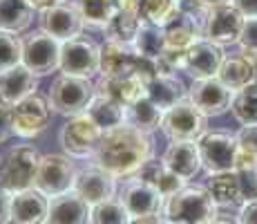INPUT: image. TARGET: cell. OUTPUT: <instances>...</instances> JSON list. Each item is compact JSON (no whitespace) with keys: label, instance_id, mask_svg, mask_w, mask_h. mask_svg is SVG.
Instances as JSON below:
<instances>
[{"label":"cell","instance_id":"cell-1","mask_svg":"<svg viewBox=\"0 0 257 224\" xmlns=\"http://www.w3.org/2000/svg\"><path fill=\"white\" fill-rule=\"evenodd\" d=\"M152 153H155L152 134H146L123 123L118 128L105 130L92 164L105 168L107 173H112L118 179H127L137 175L148 159L155 157Z\"/></svg>","mask_w":257,"mask_h":224},{"label":"cell","instance_id":"cell-2","mask_svg":"<svg viewBox=\"0 0 257 224\" xmlns=\"http://www.w3.org/2000/svg\"><path fill=\"white\" fill-rule=\"evenodd\" d=\"M175 224H208L217 217V202L206 186H186L166 197L164 213Z\"/></svg>","mask_w":257,"mask_h":224},{"label":"cell","instance_id":"cell-3","mask_svg":"<svg viewBox=\"0 0 257 224\" xmlns=\"http://www.w3.org/2000/svg\"><path fill=\"white\" fill-rule=\"evenodd\" d=\"M41 153L34 143H14L0 157V186L9 193H21L36 184Z\"/></svg>","mask_w":257,"mask_h":224},{"label":"cell","instance_id":"cell-4","mask_svg":"<svg viewBox=\"0 0 257 224\" xmlns=\"http://www.w3.org/2000/svg\"><path fill=\"white\" fill-rule=\"evenodd\" d=\"M94 94H96V81L94 79L72 77V74L58 72L52 79L47 99L52 103L54 112L70 119L76 117V114L87 112V106L92 103Z\"/></svg>","mask_w":257,"mask_h":224},{"label":"cell","instance_id":"cell-5","mask_svg":"<svg viewBox=\"0 0 257 224\" xmlns=\"http://www.w3.org/2000/svg\"><path fill=\"white\" fill-rule=\"evenodd\" d=\"M103 134L105 130L90 114L83 112L76 117H70L63 123L61 132H58V143H61L63 153L72 159H94L103 141Z\"/></svg>","mask_w":257,"mask_h":224},{"label":"cell","instance_id":"cell-6","mask_svg":"<svg viewBox=\"0 0 257 224\" xmlns=\"http://www.w3.org/2000/svg\"><path fill=\"white\" fill-rule=\"evenodd\" d=\"M76 175L78 168L70 155H65V153H47V155H41L34 188L45 193L47 197L65 195V193L74 191Z\"/></svg>","mask_w":257,"mask_h":224},{"label":"cell","instance_id":"cell-7","mask_svg":"<svg viewBox=\"0 0 257 224\" xmlns=\"http://www.w3.org/2000/svg\"><path fill=\"white\" fill-rule=\"evenodd\" d=\"M61 49L63 43L43 29L27 32L23 36V65L32 69L38 79L61 72Z\"/></svg>","mask_w":257,"mask_h":224},{"label":"cell","instance_id":"cell-8","mask_svg":"<svg viewBox=\"0 0 257 224\" xmlns=\"http://www.w3.org/2000/svg\"><path fill=\"white\" fill-rule=\"evenodd\" d=\"M61 72L72 77L96 79L101 74V45L85 34L65 41L61 49Z\"/></svg>","mask_w":257,"mask_h":224},{"label":"cell","instance_id":"cell-9","mask_svg":"<svg viewBox=\"0 0 257 224\" xmlns=\"http://www.w3.org/2000/svg\"><path fill=\"white\" fill-rule=\"evenodd\" d=\"M206 130H208V117L201 114L188 97L164 112L161 132L170 141H197Z\"/></svg>","mask_w":257,"mask_h":224},{"label":"cell","instance_id":"cell-10","mask_svg":"<svg viewBox=\"0 0 257 224\" xmlns=\"http://www.w3.org/2000/svg\"><path fill=\"white\" fill-rule=\"evenodd\" d=\"M14 114V134L21 139H36L43 132H47L54 117V108L47 97L41 92L29 94L27 99L12 106Z\"/></svg>","mask_w":257,"mask_h":224},{"label":"cell","instance_id":"cell-11","mask_svg":"<svg viewBox=\"0 0 257 224\" xmlns=\"http://www.w3.org/2000/svg\"><path fill=\"white\" fill-rule=\"evenodd\" d=\"M197 148L201 155V166L208 175L235 171L237 139L226 130H206L197 139Z\"/></svg>","mask_w":257,"mask_h":224},{"label":"cell","instance_id":"cell-12","mask_svg":"<svg viewBox=\"0 0 257 224\" xmlns=\"http://www.w3.org/2000/svg\"><path fill=\"white\" fill-rule=\"evenodd\" d=\"M85 27V18H83V12L76 0H65L63 5H56V7L38 14V29L58 38L61 43L81 36Z\"/></svg>","mask_w":257,"mask_h":224},{"label":"cell","instance_id":"cell-13","mask_svg":"<svg viewBox=\"0 0 257 224\" xmlns=\"http://www.w3.org/2000/svg\"><path fill=\"white\" fill-rule=\"evenodd\" d=\"M118 200L127 208L132 220H139V217H148V215H161L166 204V197L155 186H150V184L139 179L137 175L127 177L123 182V186L118 188Z\"/></svg>","mask_w":257,"mask_h":224},{"label":"cell","instance_id":"cell-14","mask_svg":"<svg viewBox=\"0 0 257 224\" xmlns=\"http://www.w3.org/2000/svg\"><path fill=\"white\" fill-rule=\"evenodd\" d=\"M246 18L241 16V12L235 7L233 3L228 5H219V7H212L206 14L204 21V38L221 45H235L239 43V36L244 32Z\"/></svg>","mask_w":257,"mask_h":224},{"label":"cell","instance_id":"cell-15","mask_svg":"<svg viewBox=\"0 0 257 224\" xmlns=\"http://www.w3.org/2000/svg\"><path fill=\"white\" fill-rule=\"evenodd\" d=\"M74 193L83 197L90 206L112 200L118 193V177L107 173L105 168L90 164V166L81 168L76 175V184H74Z\"/></svg>","mask_w":257,"mask_h":224},{"label":"cell","instance_id":"cell-16","mask_svg":"<svg viewBox=\"0 0 257 224\" xmlns=\"http://www.w3.org/2000/svg\"><path fill=\"white\" fill-rule=\"evenodd\" d=\"M233 90H228L217 77L201 79V81H192L188 88V99L199 108L201 114L206 117H221L230 110V101H233Z\"/></svg>","mask_w":257,"mask_h":224},{"label":"cell","instance_id":"cell-17","mask_svg":"<svg viewBox=\"0 0 257 224\" xmlns=\"http://www.w3.org/2000/svg\"><path fill=\"white\" fill-rule=\"evenodd\" d=\"M226 54L224 47L208 38H199L195 45L186 49V61H184V72L192 81H201V79H212L219 74L221 63H224Z\"/></svg>","mask_w":257,"mask_h":224},{"label":"cell","instance_id":"cell-18","mask_svg":"<svg viewBox=\"0 0 257 224\" xmlns=\"http://www.w3.org/2000/svg\"><path fill=\"white\" fill-rule=\"evenodd\" d=\"M49 197L38 188L14 193L12 200V220L9 224H47Z\"/></svg>","mask_w":257,"mask_h":224},{"label":"cell","instance_id":"cell-19","mask_svg":"<svg viewBox=\"0 0 257 224\" xmlns=\"http://www.w3.org/2000/svg\"><path fill=\"white\" fill-rule=\"evenodd\" d=\"M47 224H92V206L74 191L49 197Z\"/></svg>","mask_w":257,"mask_h":224},{"label":"cell","instance_id":"cell-20","mask_svg":"<svg viewBox=\"0 0 257 224\" xmlns=\"http://www.w3.org/2000/svg\"><path fill=\"white\" fill-rule=\"evenodd\" d=\"M206 188L210 191V195H212V200L217 202V206H221V208L241 206L246 200H250L248 193H246V179L237 171L210 175Z\"/></svg>","mask_w":257,"mask_h":224},{"label":"cell","instance_id":"cell-21","mask_svg":"<svg viewBox=\"0 0 257 224\" xmlns=\"http://www.w3.org/2000/svg\"><path fill=\"white\" fill-rule=\"evenodd\" d=\"M96 92L114 99L123 106H132L141 97L148 94V86L137 74H116V77H98Z\"/></svg>","mask_w":257,"mask_h":224},{"label":"cell","instance_id":"cell-22","mask_svg":"<svg viewBox=\"0 0 257 224\" xmlns=\"http://www.w3.org/2000/svg\"><path fill=\"white\" fill-rule=\"evenodd\" d=\"M161 159L184 182L195 179L197 173L204 168L201 166V155H199V148H197V141H170Z\"/></svg>","mask_w":257,"mask_h":224},{"label":"cell","instance_id":"cell-23","mask_svg":"<svg viewBox=\"0 0 257 224\" xmlns=\"http://www.w3.org/2000/svg\"><path fill=\"white\" fill-rule=\"evenodd\" d=\"M41 79L25 65H16L0 74V99L9 106H16L18 101L27 99L29 94L38 92Z\"/></svg>","mask_w":257,"mask_h":224},{"label":"cell","instance_id":"cell-24","mask_svg":"<svg viewBox=\"0 0 257 224\" xmlns=\"http://www.w3.org/2000/svg\"><path fill=\"white\" fill-rule=\"evenodd\" d=\"M166 43L168 47L175 49H188L190 45H195L199 38H204V27L199 21L186 14L184 9H177V14L164 25Z\"/></svg>","mask_w":257,"mask_h":224},{"label":"cell","instance_id":"cell-25","mask_svg":"<svg viewBox=\"0 0 257 224\" xmlns=\"http://www.w3.org/2000/svg\"><path fill=\"white\" fill-rule=\"evenodd\" d=\"M38 12L29 0H0V32L9 34H27Z\"/></svg>","mask_w":257,"mask_h":224},{"label":"cell","instance_id":"cell-26","mask_svg":"<svg viewBox=\"0 0 257 224\" xmlns=\"http://www.w3.org/2000/svg\"><path fill=\"white\" fill-rule=\"evenodd\" d=\"M217 79L228 90H233V92H239V90L253 86L255 83L253 61H250L244 52L230 54V56H226L224 63H221V69H219V74H217Z\"/></svg>","mask_w":257,"mask_h":224},{"label":"cell","instance_id":"cell-27","mask_svg":"<svg viewBox=\"0 0 257 224\" xmlns=\"http://www.w3.org/2000/svg\"><path fill=\"white\" fill-rule=\"evenodd\" d=\"M148 97L166 112L179 101H184L188 97V88L177 74H159L148 83Z\"/></svg>","mask_w":257,"mask_h":224},{"label":"cell","instance_id":"cell-28","mask_svg":"<svg viewBox=\"0 0 257 224\" xmlns=\"http://www.w3.org/2000/svg\"><path fill=\"white\" fill-rule=\"evenodd\" d=\"M137 177L143 179V182H148L150 186H155L164 197H170L172 193H177L179 188L186 186L184 179L177 175V173H172L164 164V159H157V157L148 159V162L141 166V171L137 173Z\"/></svg>","mask_w":257,"mask_h":224},{"label":"cell","instance_id":"cell-29","mask_svg":"<svg viewBox=\"0 0 257 224\" xmlns=\"http://www.w3.org/2000/svg\"><path fill=\"white\" fill-rule=\"evenodd\" d=\"M125 123L132 128H137V130L146 132V134H155L157 130H161L164 110L146 94V97H141L139 101H135L132 106H127Z\"/></svg>","mask_w":257,"mask_h":224},{"label":"cell","instance_id":"cell-30","mask_svg":"<svg viewBox=\"0 0 257 224\" xmlns=\"http://www.w3.org/2000/svg\"><path fill=\"white\" fill-rule=\"evenodd\" d=\"M87 114H90L103 130H112V128H118L125 123L127 106H123V103L114 101V99L96 92L92 99V103L87 106Z\"/></svg>","mask_w":257,"mask_h":224},{"label":"cell","instance_id":"cell-31","mask_svg":"<svg viewBox=\"0 0 257 224\" xmlns=\"http://www.w3.org/2000/svg\"><path fill=\"white\" fill-rule=\"evenodd\" d=\"M237 139L235 171L241 175H257V126H241Z\"/></svg>","mask_w":257,"mask_h":224},{"label":"cell","instance_id":"cell-32","mask_svg":"<svg viewBox=\"0 0 257 224\" xmlns=\"http://www.w3.org/2000/svg\"><path fill=\"white\" fill-rule=\"evenodd\" d=\"M143 23L146 21L141 18L139 12H125V9H118V12L114 14V18L110 21V25L103 29V32H105V41H116V43L132 45Z\"/></svg>","mask_w":257,"mask_h":224},{"label":"cell","instance_id":"cell-33","mask_svg":"<svg viewBox=\"0 0 257 224\" xmlns=\"http://www.w3.org/2000/svg\"><path fill=\"white\" fill-rule=\"evenodd\" d=\"M132 45H135V49L141 54V56H148V58L159 61L161 54L168 49L164 27H159V25H150V23H143Z\"/></svg>","mask_w":257,"mask_h":224},{"label":"cell","instance_id":"cell-34","mask_svg":"<svg viewBox=\"0 0 257 224\" xmlns=\"http://www.w3.org/2000/svg\"><path fill=\"white\" fill-rule=\"evenodd\" d=\"M230 114L241 126H257V86L255 83L233 94Z\"/></svg>","mask_w":257,"mask_h":224},{"label":"cell","instance_id":"cell-35","mask_svg":"<svg viewBox=\"0 0 257 224\" xmlns=\"http://www.w3.org/2000/svg\"><path fill=\"white\" fill-rule=\"evenodd\" d=\"M76 3L83 12L85 25L92 29H105L118 12L116 0H76Z\"/></svg>","mask_w":257,"mask_h":224},{"label":"cell","instance_id":"cell-36","mask_svg":"<svg viewBox=\"0 0 257 224\" xmlns=\"http://www.w3.org/2000/svg\"><path fill=\"white\" fill-rule=\"evenodd\" d=\"M141 18L150 25H164L170 21L179 9V0H139Z\"/></svg>","mask_w":257,"mask_h":224},{"label":"cell","instance_id":"cell-37","mask_svg":"<svg viewBox=\"0 0 257 224\" xmlns=\"http://www.w3.org/2000/svg\"><path fill=\"white\" fill-rule=\"evenodd\" d=\"M132 217L123 202L116 197L92 206V224H130Z\"/></svg>","mask_w":257,"mask_h":224},{"label":"cell","instance_id":"cell-38","mask_svg":"<svg viewBox=\"0 0 257 224\" xmlns=\"http://www.w3.org/2000/svg\"><path fill=\"white\" fill-rule=\"evenodd\" d=\"M23 65V36L0 32V74Z\"/></svg>","mask_w":257,"mask_h":224},{"label":"cell","instance_id":"cell-39","mask_svg":"<svg viewBox=\"0 0 257 224\" xmlns=\"http://www.w3.org/2000/svg\"><path fill=\"white\" fill-rule=\"evenodd\" d=\"M239 49L244 54H255L257 52V18H248L244 25V32L239 36Z\"/></svg>","mask_w":257,"mask_h":224},{"label":"cell","instance_id":"cell-40","mask_svg":"<svg viewBox=\"0 0 257 224\" xmlns=\"http://www.w3.org/2000/svg\"><path fill=\"white\" fill-rule=\"evenodd\" d=\"M14 134V114H12V106L5 103L0 99V143L9 141V137Z\"/></svg>","mask_w":257,"mask_h":224},{"label":"cell","instance_id":"cell-41","mask_svg":"<svg viewBox=\"0 0 257 224\" xmlns=\"http://www.w3.org/2000/svg\"><path fill=\"white\" fill-rule=\"evenodd\" d=\"M237 220H239V224H257V197L241 204Z\"/></svg>","mask_w":257,"mask_h":224},{"label":"cell","instance_id":"cell-42","mask_svg":"<svg viewBox=\"0 0 257 224\" xmlns=\"http://www.w3.org/2000/svg\"><path fill=\"white\" fill-rule=\"evenodd\" d=\"M12 200L14 193L5 191L0 186V224H9V220H12Z\"/></svg>","mask_w":257,"mask_h":224},{"label":"cell","instance_id":"cell-43","mask_svg":"<svg viewBox=\"0 0 257 224\" xmlns=\"http://www.w3.org/2000/svg\"><path fill=\"white\" fill-rule=\"evenodd\" d=\"M233 5L239 9L246 21L248 18H257V0H233Z\"/></svg>","mask_w":257,"mask_h":224},{"label":"cell","instance_id":"cell-44","mask_svg":"<svg viewBox=\"0 0 257 224\" xmlns=\"http://www.w3.org/2000/svg\"><path fill=\"white\" fill-rule=\"evenodd\" d=\"M29 3H32V7L36 9L38 14H41V12H45V9L56 7V5H63L65 0H29Z\"/></svg>","mask_w":257,"mask_h":224},{"label":"cell","instance_id":"cell-45","mask_svg":"<svg viewBox=\"0 0 257 224\" xmlns=\"http://www.w3.org/2000/svg\"><path fill=\"white\" fill-rule=\"evenodd\" d=\"M130 224H170L164 215H148V217H139V220H132Z\"/></svg>","mask_w":257,"mask_h":224},{"label":"cell","instance_id":"cell-46","mask_svg":"<svg viewBox=\"0 0 257 224\" xmlns=\"http://www.w3.org/2000/svg\"><path fill=\"white\" fill-rule=\"evenodd\" d=\"M197 3H201L204 7L212 9V7H219V5H228V3H233V0H197Z\"/></svg>","mask_w":257,"mask_h":224},{"label":"cell","instance_id":"cell-47","mask_svg":"<svg viewBox=\"0 0 257 224\" xmlns=\"http://www.w3.org/2000/svg\"><path fill=\"white\" fill-rule=\"evenodd\" d=\"M208 224H239V220H233L230 215H217L212 222H208Z\"/></svg>","mask_w":257,"mask_h":224},{"label":"cell","instance_id":"cell-48","mask_svg":"<svg viewBox=\"0 0 257 224\" xmlns=\"http://www.w3.org/2000/svg\"><path fill=\"white\" fill-rule=\"evenodd\" d=\"M246 56L253 61V67H255V86H257V52L255 54H246Z\"/></svg>","mask_w":257,"mask_h":224},{"label":"cell","instance_id":"cell-49","mask_svg":"<svg viewBox=\"0 0 257 224\" xmlns=\"http://www.w3.org/2000/svg\"><path fill=\"white\" fill-rule=\"evenodd\" d=\"M170 224H175V222H170Z\"/></svg>","mask_w":257,"mask_h":224}]
</instances>
